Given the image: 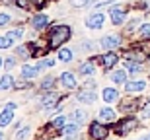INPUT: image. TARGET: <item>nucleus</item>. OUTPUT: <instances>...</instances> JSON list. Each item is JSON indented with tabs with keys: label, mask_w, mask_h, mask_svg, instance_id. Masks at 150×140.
I'll return each instance as SVG.
<instances>
[{
	"label": "nucleus",
	"mask_w": 150,
	"mask_h": 140,
	"mask_svg": "<svg viewBox=\"0 0 150 140\" xmlns=\"http://www.w3.org/2000/svg\"><path fill=\"white\" fill-rule=\"evenodd\" d=\"M68 37H70V27L68 25H57V27H53V31H51V47L53 49L61 47Z\"/></svg>",
	"instance_id": "1"
},
{
	"label": "nucleus",
	"mask_w": 150,
	"mask_h": 140,
	"mask_svg": "<svg viewBox=\"0 0 150 140\" xmlns=\"http://www.w3.org/2000/svg\"><path fill=\"white\" fill-rule=\"evenodd\" d=\"M103 20H105V16H103L101 12H96V14L86 18V25H88L90 29H100L101 25H103Z\"/></svg>",
	"instance_id": "2"
},
{
	"label": "nucleus",
	"mask_w": 150,
	"mask_h": 140,
	"mask_svg": "<svg viewBox=\"0 0 150 140\" xmlns=\"http://www.w3.org/2000/svg\"><path fill=\"white\" fill-rule=\"evenodd\" d=\"M90 134L94 140H103L107 136V127H101L100 123H94L90 127Z\"/></svg>",
	"instance_id": "3"
},
{
	"label": "nucleus",
	"mask_w": 150,
	"mask_h": 140,
	"mask_svg": "<svg viewBox=\"0 0 150 140\" xmlns=\"http://www.w3.org/2000/svg\"><path fill=\"white\" fill-rule=\"evenodd\" d=\"M134 127H137V121H134V119H125V121L119 123V127H115V130L119 134H127L129 130H133Z\"/></svg>",
	"instance_id": "4"
},
{
	"label": "nucleus",
	"mask_w": 150,
	"mask_h": 140,
	"mask_svg": "<svg viewBox=\"0 0 150 140\" xmlns=\"http://www.w3.org/2000/svg\"><path fill=\"white\" fill-rule=\"evenodd\" d=\"M119 43H121V37H119L117 33L115 35H107V37L101 39V47H103V49H115Z\"/></svg>",
	"instance_id": "5"
},
{
	"label": "nucleus",
	"mask_w": 150,
	"mask_h": 140,
	"mask_svg": "<svg viewBox=\"0 0 150 140\" xmlns=\"http://www.w3.org/2000/svg\"><path fill=\"white\" fill-rule=\"evenodd\" d=\"M117 61H119V56H117V53H105V55L101 56V62H103V66L105 68H113L117 64Z\"/></svg>",
	"instance_id": "6"
},
{
	"label": "nucleus",
	"mask_w": 150,
	"mask_h": 140,
	"mask_svg": "<svg viewBox=\"0 0 150 140\" xmlns=\"http://www.w3.org/2000/svg\"><path fill=\"white\" fill-rule=\"evenodd\" d=\"M41 68H43V64H35V66H29V64H28V66L22 68V76H23V78H33V76L39 74Z\"/></svg>",
	"instance_id": "7"
},
{
	"label": "nucleus",
	"mask_w": 150,
	"mask_h": 140,
	"mask_svg": "<svg viewBox=\"0 0 150 140\" xmlns=\"http://www.w3.org/2000/svg\"><path fill=\"white\" fill-rule=\"evenodd\" d=\"M12 109H14V103H8L2 111V117H0V125L2 127H8V123L12 121Z\"/></svg>",
	"instance_id": "8"
},
{
	"label": "nucleus",
	"mask_w": 150,
	"mask_h": 140,
	"mask_svg": "<svg viewBox=\"0 0 150 140\" xmlns=\"http://www.w3.org/2000/svg\"><path fill=\"white\" fill-rule=\"evenodd\" d=\"M111 22L115 25H121L125 22V12H123V8H111Z\"/></svg>",
	"instance_id": "9"
},
{
	"label": "nucleus",
	"mask_w": 150,
	"mask_h": 140,
	"mask_svg": "<svg viewBox=\"0 0 150 140\" xmlns=\"http://www.w3.org/2000/svg\"><path fill=\"white\" fill-rule=\"evenodd\" d=\"M86 119H88V113L82 111V109H76V111L70 113V121H72V123L82 125V123H86Z\"/></svg>",
	"instance_id": "10"
},
{
	"label": "nucleus",
	"mask_w": 150,
	"mask_h": 140,
	"mask_svg": "<svg viewBox=\"0 0 150 140\" xmlns=\"http://www.w3.org/2000/svg\"><path fill=\"white\" fill-rule=\"evenodd\" d=\"M47 23H49V18L45 16V14H39V16H35L33 20H31V25H33L35 29H43Z\"/></svg>",
	"instance_id": "11"
},
{
	"label": "nucleus",
	"mask_w": 150,
	"mask_h": 140,
	"mask_svg": "<svg viewBox=\"0 0 150 140\" xmlns=\"http://www.w3.org/2000/svg\"><path fill=\"white\" fill-rule=\"evenodd\" d=\"M61 82L64 88H76V80H74V74L72 72H64L61 76Z\"/></svg>",
	"instance_id": "12"
},
{
	"label": "nucleus",
	"mask_w": 150,
	"mask_h": 140,
	"mask_svg": "<svg viewBox=\"0 0 150 140\" xmlns=\"http://www.w3.org/2000/svg\"><path fill=\"white\" fill-rule=\"evenodd\" d=\"M125 88H127V91H140L146 88V82H142V80H134V82H127L125 84Z\"/></svg>",
	"instance_id": "13"
},
{
	"label": "nucleus",
	"mask_w": 150,
	"mask_h": 140,
	"mask_svg": "<svg viewBox=\"0 0 150 140\" xmlns=\"http://www.w3.org/2000/svg\"><path fill=\"white\" fill-rule=\"evenodd\" d=\"M57 101H59V95H57L55 91H51V94H47L43 99H41V105L43 107H53Z\"/></svg>",
	"instance_id": "14"
},
{
	"label": "nucleus",
	"mask_w": 150,
	"mask_h": 140,
	"mask_svg": "<svg viewBox=\"0 0 150 140\" xmlns=\"http://www.w3.org/2000/svg\"><path fill=\"white\" fill-rule=\"evenodd\" d=\"M117 90H113V88H105V90L101 91V97H103V99L107 101V103H113V101L117 99Z\"/></svg>",
	"instance_id": "15"
},
{
	"label": "nucleus",
	"mask_w": 150,
	"mask_h": 140,
	"mask_svg": "<svg viewBox=\"0 0 150 140\" xmlns=\"http://www.w3.org/2000/svg\"><path fill=\"white\" fill-rule=\"evenodd\" d=\"M78 99L86 101V103H94V101L98 99V95H96L94 91H80V94H78Z\"/></svg>",
	"instance_id": "16"
},
{
	"label": "nucleus",
	"mask_w": 150,
	"mask_h": 140,
	"mask_svg": "<svg viewBox=\"0 0 150 140\" xmlns=\"http://www.w3.org/2000/svg\"><path fill=\"white\" fill-rule=\"evenodd\" d=\"M100 119L101 121H113L115 119V111H113L111 107H103L100 111Z\"/></svg>",
	"instance_id": "17"
},
{
	"label": "nucleus",
	"mask_w": 150,
	"mask_h": 140,
	"mask_svg": "<svg viewBox=\"0 0 150 140\" xmlns=\"http://www.w3.org/2000/svg\"><path fill=\"white\" fill-rule=\"evenodd\" d=\"M76 130H78V123H72V121H70V125L62 127V134L64 136H72V134H76Z\"/></svg>",
	"instance_id": "18"
},
{
	"label": "nucleus",
	"mask_w": 150,
	"mask_h": 140,
	"mask_svg": "<svg viewBox=\"0 0 150 140\" xmlns=\"http://www.w3.org/2000/svg\"><path fill=\"white\" fill-rule=\"evenodd\" d=\"M125 78H127L125 70H117V72H113L111 82H115V84H123V82H125Z\"/></svg>",
	"instance_id": "19"
},
{
	"label": "nucleus",
	"mask_w": 150,
	"mask_h": 140,
	"mask_svg": "<svg viewBox=\"0 0 150 140\" xmlns=\"http://www.w3.org/2000/svg\"><path fill=\"white\" fill-rule=\"evenodd\" d=\"M139 35L142 37V39H150V23H144V25H140Z\"/></svg>",
	"instance_id": "20"
},
{
	"label": "nucleus",
	"mask_w": 150,
	"mask_h": 140,
	"mask_svg": "<svg viewBox=\"0 0 150 140\" xmlns=\"http://www.w3.org/2000/svg\"><path fill=\"white\" fill-rule=\"evenodd\" d=\"M125 68H127L129 72H140L142 70V66H139V62H125Z\"/></svg>",
	"instance_id": "21"
},
{
	"label": "nucleus",
	"mask_w": 150,
	"mask_h": 140,
	"mask_svg": "<svg viewBox=\"0 0 150 140\" xmlns=\"http://www.w3.org/2000/svg\"><path fill=\"white\" fill-rule=\"evenodd\" d=\"M59 58H61L62 62H68V61H72V53L68 49H62L61 53H59Z\"/></svg>",
	"instance_id": "22"
},
{
	"label": "nucleus",
	"mask_w": 150,
	"mask_h": 140,
	"mask_svg": "<svg viewBox=\"0 0 150 140\" xmlns=\"http://www.w3.org/2000/svg\"><path fill=\"white\" fill-rule=\"evenodd\" d=\"M10 45H12V35H2L0 37V47L2 49H8Z\"/></svg>",
	"instance_id": "23"
},
{
	"label": "nucleus",
	"mask_w": 150,
	"mask_h": 140,
	"mask_svg": "<svg viewBox=\"0 0 150 140\" xmlns=\"http://www.w3.org/2000/svg\"><path fill=\"white\" fill-rule=\"evenodd\" d=\"M12 76H2V90H8V88H12V84H14V82H12Z\"/></svg>",
	"instance_id": "24"
},
{
	"label": "nucleus",
	"mask_w": 150,
	"mask_h": 140,
	"mask_svg": "<svg viewBox=\"0 0 150 140\" xmlns=\"http://www.w3.org/2000/svg\"><path fill=\"white\" fill-rule=\"evenodd\" d=\"M53 86H55V78H45V82L43 84H41V88H43V90H51V88H53Z\"/></svg>",
	"instance_id": "25"
},
{
	"label": "nucleus",
	"mask_w": 150,
	"mask_h": 140,
	"mask_svg": "<svg viewBox=\"0 0 150 140\" xmlns=\"http://www.w3.org/2000/svg\"><path fill=\"white\" fill-rule=\"evenodd\" d=\"M28 134H29V129H28V127H23V129H20V130L16 132V138H18V140H23Z\"/></svg>",
	"instance_id": "26"
},
{
	"label": "nucleus",
	"mask_w": 150,
	"mask_h": 140,
	"mask_svg": "<svg viewBox=\"0 0 150 140\" xmlns=\"http://www.w3.org/2000/svg\"><path fill=\"white\" fill-rule=\"evenodd\" d=\"M64 123H67V119H64V117H57L55 121H53V127H55V129H62Z\"/></svg>",
	"instance_id": "27"
},
{
	"label": "nucleus",
	"mask_w": 150,
	"mask_h": 140,
	"mask_svg": "<svg viewBox=\"0 0 150 140\" xmlns=\"http://www.w3.org/2000/svg\"><path fill=\"white\" fill-rule=\"evenodd\" d=\"M80 72H82V74H92V72H94V66H92L90 62H86V64L80 66Z\"/></svg>",
	"instance_id": "28"
},
{
	"label": "nucleus",
	"mask_w": 150,
	"mask_h": 140,
	"mask_svg": "<svg viewBox=\"0 0 150 140\" xmlns=\"http://www.w3.org/2000/svg\"><path fill=\"white\" fill-rule=\"evenodd\" d=\"M88 4H92V0H72L74 8H82V6H88Z\"/></svg>",
	"instance_id": "29"
},
{
	"label": "nucleus",
	"mask_w": 150,
	"mask_h": 140,
	"mask_svg": "<svg viewBox=\"0 0 150 140\" xmlns=\"http://www.w3.org/2000/svg\"><path fill=\"white\" fill-rule=\"evenodd\" d=\"M18 55L20 56H29V51H28V47H18Z\"/></svg>",
	"instance_id": "30"
},
{
	"label": "nucleus",
	"mask_w": 150,
	"mask_h": 140,
	"mask_svg": "<svg viewBox=\"0 0 150 140\" xmlns=\"http://www.w3.org/2000/svg\"><path fill=\"white\" fill-rule=\"evenodd\" d=\"M10 20H12V18L8 16V14H6V12H2V16H0V23H2V25H6V23L10 22Z\"/></svg>",
	"instance_id": "31"
},
{
	"label": "nucleus",
	"mask_w": 150,
	"mask_h": 140,
	"mask_svg": "<svg viewBox=\"0 0 150 140\" xmlns=\"http://www.w3.org/2000/svg\"><path fill=\"white\" fill-rule=\"evenodd\" d=\"M29 2H31V0H16V4L20 6V8H29Z\"/></svg>",
	"instance_id": "32"
},
{
	"label": "nucleus",
	"mask_w": 150,
	"mask_h": 140,
	"mask_svg": "<svg viewBox=\"0 0 150 140\" xmlns=\"http://www.w3.org/2000/svg\"><path fill=\"white\" fill-rule=\"evenodd\" d=\"M2 66H4V68H12V66H14V58H4Z\"/></svg>",
	"instance_id": "33"
},
{
	"label": "nucleus",
	"mask_w": 150,
	"mask_h": 140,
	"mask_svg": "<svg viewBox=\"0 0 150 140\" xmlns=\"http://www.w3.org/2000/svg\"><path fill=\"white\" fill-rule=\"evenodd\" d=\"M12 37H18V39L23 37V29H14V31H12Z\"/></svg>",
	"instance_id": "34"
},
{
	"label": "nucleus",
	"mask_w": 150,
	"mask_h": 140,
	"mask_svg": "<svg viewBox=\"0 0 150 140\" xmlns=\"http://www.w3.org/2000/svg\"><path fill=\"white\" fill-rule=\"evenodd\" d=\"M109 2H115V0H98V2H96V6H98V8H101V6L109 4Z\"/></svg>",
	"instance_id": "35"
},
{
	"label": "nucleus",
	"mask_w": 150,
	"mask_h": 140,
	"mask_svg": "<svg viewBox=\"0 0 150 140\" xmlns=\"http://www.w3.org/2000/svg\"><path fill=\"white\" fill-rule=\"evenodd\" d=\"M142 117H144V119H148V117H150V103L144 107V111H142Z\"/></svg>",
	"instance_id": "36"
},
{
	"label": "nucleus",
	"mask_w": 150,
	"mask_h": 140,
	"mask_svg": "<svg viewBox=\"0 0 150 140\" xmlns=\"http://www.w3.org/2000/svg\"><path fill=\"white\" fill-rule=\"evenodd\" d=\"M43 66H47V68H51V66H55V61H53V58H47V61L43 62Z\"/></svg>",
	"instance_id": "37"
},
{
	"label": "nucleus",
	"mask_w": 150,
	"mask_h": 140,
	"mask_svg": "<svg viewBox=\"0 0 150 140\" xmlns=\"http://www.w3.org/2000/svg\"><path fill=\"white\" fill-rule=\"evenodd\" d=\"M84 51H90V49H92V47H94V43H90V41H88V43H84Z\"/></svg>",
	"instance_id": "38"
},
{
	"label": "nucleus",
	"mask_w": 150,
	"mask_h": 140,
	"mask_svg": "<svg viewBox=\"0 0 150 140\" xmlns=\"http://www.w3.org/2000/svg\"><path fill=\"white\" fill-rule=\"evenodd\" d=\"M68 140H74V138H68Z\"/></svg>",
	"instance_id": "39"
}]
</instances>
